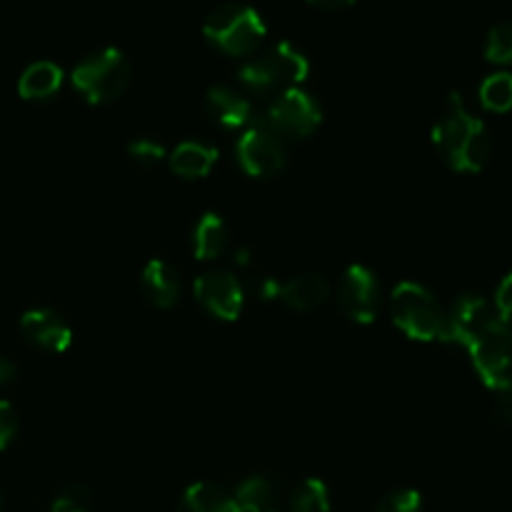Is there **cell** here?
I'll list each match as a JSON object with an SVG mask.
<instances>
[{
  "mask_svg": "<svg viewBox=\"0 0 512 512\" xmlns=\"http://www.w3.org/2000/svg\"><path fill=\"white\" fill-rule=\"evenodd\" d=\"M450 343L468 350L475 373L495 393L512 388V328L483 295H460L448 313Z\"/></svg>",
  "mask_w": 512,
  "mask_h": 512,
  "instance_id": "1",
  "label": "cell"
},
{
  "mask_svg": "<svg viewBox=\"0 0 512 512\" xmlns=\"http://www.w3.org/2000/svg\"><path fill=\"white\" fill-rule=\"evenodd\" d=\"M433 145L440 158L458 173H480L493 150L485 123L465 108L458 93L450 95L443 115L435 123Z\"/></svg>",
  "mask_w": 512,
  "mask_h": 512,
  "instance_id": "2",
  "label": "cell"
},
{
  "mask_svg": "<svg viewBox=\"0 0 512 512\" xmlns=\"http://www.w3.org/2000/svg\"><path fill=\"white\" fill-rule=\"evenodd\" d=\"M393 323L418 343H450V320L440 300L425 285L403 280L395 285L393 295Z\"/></svg>",
  "mask_w": 512,
  "mask_h": 512,
  "instance_id": "3",
  "label": "cell"
},
{
  "mask_svg": "<svg viewBox=\"0 0 512 512\" xmlns=\"http://www.w3.org/2000/svg\"><path fill=\"white\" fill-rule=\"evenodd\" d=\"M310 75V60L290 43H275L258 58L248 60L238 70V80L250 93H283L298 88Z\"/></svg>",
  "mask_w": 512,
  "mask_h": 512,
  "instance_id": "4",
  "label": "cell"
},
{
  "mask_svg": "<svg viewBox=\"0 0 512 512\" xmlns=\"http://www.w3.org/2000/svg\"><path fill=\"white\" fill-rule=\"evenodd\" d=\"M203 35L220 53L243 58L253 55L263 45L268 28L260 13L250 5L228 3L215 8L203 25Z\"/></svg>",
  "mask_w": 512,
  "mask_h": 512,
  "instance_id": "5",
  "label": "cell"
},
{
  "mask_svg": "<svg viewBox=\"0 0 512 512\" xmlns=\"http://www.w3.org/2000/svg\"><path fill=\"white\" fill-rule=\"evenodd\" d=\"M130 73L133 70L128 58L118 48H103L80 60L70 80L88 103L105 105L118 100L128 90Z\"/></svg>",
  "mask_w": 512,
  "mask_h": 512,
  "instance_id": "6",
  "label": "cell"
},
{
  "mask_svg": "<svg viewBox=\"0 0 512 512\" xmlns=\"http://www.w3.org/2000/svg\"><path fill=\"white\" fill-rule=\"evenodd\" d=\"M235 155L250 178H273L288 163L285 143L263 118L253 120L235 145Z\"/></svg>",
  "mask_w": 512,
  "mask_h": 512,
  "instance_id": "7",
  "label": "cell"
},
{
  "mask_svg": "<svg viewBox=\"0 0 512 512\" xmlns=\"http://www.w3.org/2000/svg\"><path fill=\"white\" fill-rule=\"evenodd\" d=\"M265 123L280 138H308L323 123V108L310 93L300 88H288L273 98L263 115Z\"/></svg>",
  "mask_w": 512,
  "mask_h": 512,
  "instance_id": "8",
  "label": "cell"
},
{
  "mask_svg": "<svg viewBox=\"0 0 512 512\" xmlns=\"http://www.w3.org/2000/svg\"><path fill=\"white\" fill-rule=\"evenodd\" d=\"M338 305L348 320L358 325L375 323L380 310L378 278L365 265H350L338 285Z\"/></svg>",
  "mask_w": 512,
  "mask_h": 512,
  "instance_id": "9",
  "label": "cell"
},
{
  "mask_svg": "<svg viewBox=\"0 0 512 512\" xmlns=\"http://www.w3.org/2000/svg\"><path fill=\"white\" fill-rule=\"evenodd\" d=\"M195 298L213 318L233 323L245 305V288L228 270H213L195 280Z\"/></svg>",
  "mask_w": 512,
  "mask_h": 512,
  "instance_id": "10",
  "label": "cell"
},
{
  "mask_svg": "<svg viewBox=\"0 0 512 512\" xmlns=\"http://www.w3.org/2000/svg\"><path fill=\"white\" fill-rule=\"evenodd\" d=\"M20 328H23V335L30 343L43 350H50V353H65L73 345V330L55 310H28L20 318Z\"/></svg>",
  "mask_w": 512,
  "mask_h": 512,
  "instance_id": "11",
  "label": "cell"
},
{
  "mask_svg": "<svg viewBox=\"0 0 512 512\" xmlns=\"http://www.w3.org/2000/svg\"><path fill=\"white\" fill-rule=\"evenodd\" d=\"M280 300L288 305L295 313H310V310L320 308L323 303H328L330 298V283L328 278L318 273L298 275V278L288 280L285 285H280Z\"/></svg>",
  "mask_w": 512,
  "mask_h": 512,
  "instance_id": "12",
  "label": "cell"
},
{
  "mask_svg": "<svg viewBox=\"0 0 512 512\" xmlns=\"http://www.w3.org/2000/svg\"><path fill=\"white\" fill-rule=\"evenodd\" d=\"M140 285H143L145 298L155 308H173L180 298V278L173 265L165 263V260H150L140 275Z\"/></svg>",
  "mask_w": 512,
  "mask_h": 512,
  "instance_id": "13",
  "label": "cell"
},
{
  "mask_svg": "<svg viewBox=\"0 0 512 512\" xmlns=\"http://www.w3.org/2000/svg\"><path fill=\"white\" fill-rule=\"evenodd\" d=\"M205 110H208L210 118L220 125V128H240V125L250 123V105L248 98H243L240 93H235L233 88H225V85H215L205 95Z\"/></svg>",
  "mask_w": 512,
  "mask_h": 512,
  "instance_id": "14",
  "label": "cell"
},
{
  "mask_svg": "<svg viewBox=\"0 0 512 512\" xmlns=\"http://www.w3.org/2000/svg\"><path fill=\"white\" fill-rule=\"evenodd\" d=\"M170 170L180 178H205L218 163V148L200 140H185L170 153Z\"/></svg>",
  "mask_w": 512,
  "mask_h": 512,
  "instance_id": "15",
  "label": "cell"
},
{
  "mask_svg": "<svg viewBox=\"0 0 512 512\" xmlns=\"http://www.w3.org/2000/svg\"><path fill=\"white\" fill-rule=\"evenodd\" d=\"M63 85V70L60 65L50 63V60H40V63L28 65L18 80V93L25 100H48Z\"/></svg>",
  "mask_w": 512,
  "mask_h": 512,
  "instance_id": "16",
  "label": "cell"
},
{
  "mask_svg": "<svg viewBox=\"0 0 512 512\" xmlns=\"http://www.w3.org/2000/svg\"><path fill=\"white\" fill-rule=\"evenodd\" d=\"M235 505L240 512H280L278 485L268 475H250L235 490Z\"/></svg>",
  "mask_w": 512,
  "mask_h": 512,
  "instance_id": "17",
  "label": "cell"
},
{
  "mask_svg": "<svg viewBox=\"0 0 512 512\" xmlns=\"http://www.w3.org/2000/svg\"><path fill=\"white\" fill-rule=\"evenodd\" d=\"M230 245V230L225 220L215 213H205L193 233V250L198 260H218Z\"/></svg>",
  "mask_w": 512,
  "mask_h": 512,
  "instance_id": "18",
  "label": "cell"
},
{
  "mask_svg": "<svg viewBox=\"0 0 512 512\" xmlns=\"http://www.w3.org/2000/svg\"><path fill=\"white\" fill-rule=\"evenodd\" d=\"M178 512H240L235 498L213 483H195L180 498Z\"/></svg>",
  "mask_w": 512,
  "mask_h": 512,
  "instance_id": "19",
  "label": "cell"
},
{
  "mask_svg": "<svg viewBox=\"0 0 512 512\" xmlns=\"http://www.w3.org/2000/svg\"><path fill=\"white\" fill-rule=\"evenodd\" d=\"M290 512H330V490L320 478H305L290 493Z\"/></svg>",
  "mask_w": 512,
  "mask_h": 512,
  "instance_id": "20",
  "label": "cell"
},
{
  "mask_svg": "<svg viewBox=\"0 0 512 512\" xmlns=\"http://www.w3.org/2000/svg\"><path fill=\"white\" fill-rule=\"evenodd\" d=\"M480 103L490 113L512 110V73H495L480 85Z\"/></svg>",
  "mask_w": 512,
  "mask_h": 512,
  "instance_id": "21",
  "label": "cell"
},
{
  "mask_svg": "<svg viewBox=\"0 0 512 512\" xmlns=\"http://www.w3.org/2000/svg\"><path fill=\"white\" fill-rule=\"evenodd\" d=\"M485 60L495 65L512 63V23H498L490 28L485 40Z\"/></svg>",
  "mask_w": 512,
  "mask_h": 512,
  "instance_id": "22",
  "label": "cell"
},
{
  "mask_svg": "<svg viewBox=\"0 0 512 512\" xmlns=\"http://www.w3.org/2000/svg\"><path fill=\"white\" fill-rule=\"evenodd\" d=\"M375 512H423V495L410 488L393 490L380 498Z\"/></svg>",
  "mask_w": 512,
  "mask_h": 512,
  "instance_id": "23",
  "label": "cell"
},
{
  "mask_svg": "<svg viewBox=\"0 0 512 512\" xmlns=\"http://www.w3.org/2000/svg\"><path fill=\"white\" fill-rule=\"evenodd\" d=\"M93 508V495L85 485H70L50 505V512H90Z\"/></svg>",
  "mask_w": 512,
  "mask_h": 512,
  "instance_id": "24",
  "label": "cell"
},
{
  "mask_svg": "<svg viewBox=\"0 0 512 512\" xmlns=\"http://www.w3.org/2000/svg\"><path fill=\"white\" fill-rule=\"evenodd\" d=\"M128 155L140 165H158L165 160V148L150 138H138L128 145Z\"/></svg>",
  "mask_w": 512,
  "mask_h": 512,
  "instance_id": "25",
  "label": "cell"
},
{
  "mask_svg": "<svg viewBox=\"0 0 512 512\" xmlns=\"http://www.w3.org/2000/svg\"><path fill=\"white\" fill-rule=\"evenodd\" d=\"M493 308L495 313H498V318L512 328V273H508L503 280H500L498 290H495Z\"/></svg>",
  "mask_w": 512,
  "mask_h": 512,
  "instance_id": "26",
  "label": "cell"
},
{
  "mask_svg": "<svg viewBox=\"0 0 512 512\" xmlns=\"http://www.w3.org/2000/svg\"><path fill=\"white\" fill-rule=\"evenodd\" d=\"M18 433V415L8 400H0V450L8 448Z\"/></svg>",
  "mask_w": 512,
  "mask_h": 512,
  "instance_id": "27",
  "label": "cell"
},
{
  "mask_svg": "<svg viewBox=\"0 0 512 512\" xmlns=\"http://www.w3.org/2000/svg\"><path fill=\"white\" fill-rule=\"evenodd\" d=\"M253 288L263 300H273L280 295V283H275L273 278H258V283H253Z\"/></svg>",
  "mask_w": 512,
  "mask_h": 512,
  "instance_id": "28",
  "label": "cell"
},
{
  "mask_svg": "<svg viewBox=\"0 0 512 512\" xmlns=\"http://www.w3.org/2000/svg\"><path fill=\"white\" fill-rule=\"evenodd\" d=\"M15 375H18V368H15L13 360L0 358V388H5V385L13 383Z\"/></svg>",
  "mask_w": 512,
  "mask_h": 512,
  "instance_id": "29",
  "label": "cell"
},
{
  "mask_svg": "<svg viewBox=\"0 0 512 512\" xmlns=\"http://www.w3.org/2000/svg\"><path fill=\"white\" fill-rule=\"evenodd\" d=\"M310 5H318V8H325V10H338V8H348V5H353L355 0H308Z\"/></svg>",
  "mask_w": 512,
  "mask_h": 512,
  "instance_id": "30",
  "label": "cell"
},
{
  "mask_svg": "<svg viewBox=\"0 0 512 512\" xmlns=\"http://www.w3.org/2000/svg\"><path fill=\"white\" fill-rule=\"evenodd\" d=\"M0 512H3V498H0Z\"/></svg>",
  "mask_w": 512,
  "mask_h": 512,
  "instance_id": "31",
  "label": "cell"
}]
</instances>
